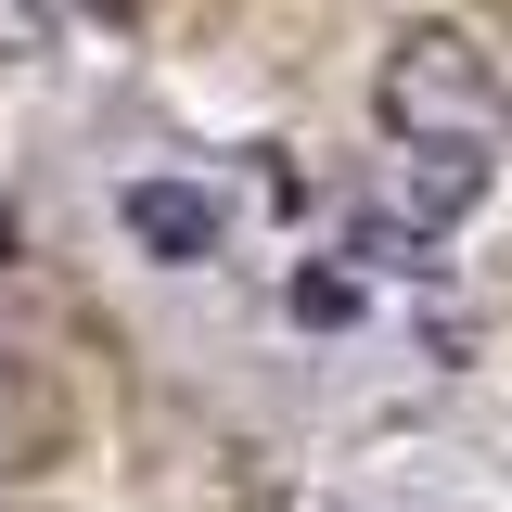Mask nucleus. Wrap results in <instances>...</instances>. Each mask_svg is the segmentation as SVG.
I'll list each match as a JSON object with an SVG mask.
<instances>
[{"label":"nucleus","mask_w":512,"mask_h":512,"mask_svg":"<svg viewBox=\"0 0 512 512\" xmlns=\"http://www.w3.org/2000/svg\"><path fill=\"white\" fill-rule=\"evenodd\" d=\"M372 116H384V141H461V154H487L512 103H500V64H487L474 26L410 13L384 39V64H372Z\"/></svg>","instance_id":"obj_1"},{"label":"nucleus","mask_w":512,"mask_h":512,"mask_svg":"<svg viewBox=\"0 0 512 512\" xmlns=\"http://www.w3.org/2000/svg\"><path fill=\"white\" fill-rule=\"evenodd\" d=\"M384 205H397L410 231H448V218L487 205V154H461V141H397V154H384Z\"/></svg>","instance_id":"obj_2"},{"label":"nucleus","mask_w":512,"mask_h":512,"mask_svg":"<svg viewBox=\"0 0 512 512\" xmlns=\"http://www.w3.org/2000/svg\"><path fill=\"white\" fill-rule=\"evenodd\" d=\"M128 231H141V244L180 269V256H205V244H218V205H205L192 180H141V192H128Z\"/></svg>","instance_id":"obj_3"},{"label":"nucleus","mask_w":512,"mask_h":512,"mask_svg":"<svg viewBox=\"0 0 512 512\" xmlns=\"http://www.w3.org/2000/svg\"><path fill=\"white\" fill-rule=\"evenodd\" d=\"M0 256H13V205H0Z\"/></svg>","instance_id":"obj_4"}]
</instances>
